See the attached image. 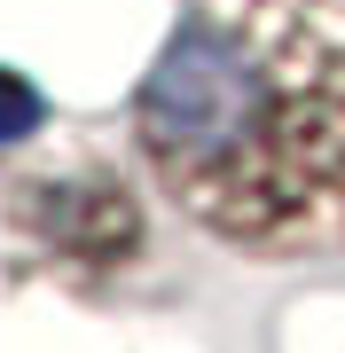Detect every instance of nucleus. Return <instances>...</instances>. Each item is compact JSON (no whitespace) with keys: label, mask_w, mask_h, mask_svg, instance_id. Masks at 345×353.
<instances>
[{"label":"nucleus","mask_w":345,"mask_h":353,"mask_svg":"<svg viewBox=\"0 0 345 353\" xmlns=\"http://www.w3.org/2000/svg\"><path fill=\"white\" fill-rule=\"evenodd\" d=\"M149 181L205 236H345V0H196L134 102Z\"/></svg>","instance_id":"f257e3e1"},{"label":"nucleus","mask_w":345,"mask_h":353,"mask_svg":"<svg viewBox=\"0 0 345 353\" xmlns=\"http://www.w3.org/2000/svg\"><path fill=\"white\" fill-rule=\"evenodd\" d=\"M24 220L39 252L71 267H118L141 243L134 196L118 181H24Z\"/></svg>","instance_id":"f03ea898"},{"label":"nucleus","mask_w":345,"mask_h":353,"mask_svg":"<svg viewBox=\"0 0 345 353\" xmlns=\"http://www.w3.org/2000/svg\"><path fill=\"white\" fill-rule=\"evenodd\" d=\"M32 118H39V94L24 87V79H8V71H0V134H24Z\"/></svg>","instance_id":"7ed1b4c3"}]
</instances>
